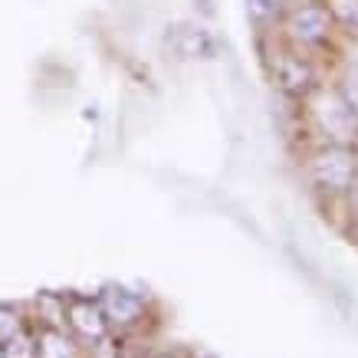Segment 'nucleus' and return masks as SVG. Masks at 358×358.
Returning a JSON list of instances; mask_svg holds the SVG:
<instances>
[{"mask_svg":"<svg viewBox=\"0 0 358 358\" xmlns=\"http://www.w3.org/2000/svg\"><path fill=\"white\" fill-rule=\"evenodd\" d=\"M270 40H273V46L266 50L263 63H266V73H270L273 89H276L286 102L303 106L306 99L326 83V76H322V63H319V56L306 53V50H296V46H289V43H282L280 36H270Z\"/></svg>","mask_w":358,"mask_h":358,"instance_id":"nucleus-1","label":"nucleus"},{"mask_svg":"<svg viewBox=\"0 0 358 358\" xmlns=\"http://www.w3.org/2000/svg\"><path fill=\"white\" fill-rule=\"evenodd\" d=\"M306 185L322 201H342L358 181V145H313L303 155Z\"/></svg>","mask_w":358,"mask_h":358,"instance_id":"nucleus-2","label":"nucleus"},{"mask_svg":"<svg viewBox=\"0 0 358 358\" xmlns=\"http://www.w3.org/2000/svg\"><path fill=\"white\" fill-rule=\"evenodd\" d=\"M299 109H303V125L309 135H315V145H358V119L332 83H322Z\"/></svg>","mask_w":358,"mask_h":358,"instance_id":"nucleus-3","label":"nucleus"},{"mask_svg":"<svg viewBox=\"0 0 358 358\" xmlns=\"http://www.w3.org/2000/svg\"><path fill=\"white\" fill-rule=\"evenodd\" d=\"M273 36H280L282 43L296 46V50L319 56L338 40V30L322 0H296L293 7L286 10V17L280 20Z\"/></svg>","mask_w":358,"mask_h":358,"instance_id":"nucleus-4","label":"nucleus"},{"mask_svg":"<svg viewBox=\"0 0 358 358\" xmlns=\"http://www.w3.org/2000/svg\"><path fill=\"white\" fill-rule=\"evenodd\" d=\"M99 306H102V315L109 322L112 332H129V329H138L145 319H148V299L131 289L125 282H106L99 289Z\"/></svg>","mask_w":358,"mask_h":358,"instance_id":"nucleus-5","label":"nucleus"},{"mask_svg":"<svg viewBox=\"0 0 358 358\" xmlns=\"http://www.w3.org/2000/svg\"><path fill=\"white\" fill-rule=\"evenodd\" d=\"M66 332L76 338L83 348H96L109 338V322L102 315L96 296H66Z\"/></svg>","mask_w":358,"mask_h":358,"instance_id":"nucleus-6","label":"nucleus"},{"mask_svg":"<svg viewBox=\"0 0 358 358\" xmlns=\"http://www.w3.org/2000/svg\"><path fill=\"white\" fill-rule=\"evenodd\" d=\"M168 40L181 59H217L220 56V40L201 23H174Z\"/></svg>","mask_w":358,"mask_h":358,"instance_id":"nucleus-7","label":"nucleus"},{"mask_svg":"<svg viewBox=\"0 0 358 358\" xmlns=\"http://www.w3.org/2000/svg\"><path fill=\"white\" fill-rule=\"evenodd\" d=\"M33 342H36V358H83V345L66 329L40 326L33 332Z\"/></svg>","mask_w":358,"mask_h":358,"instance_id":"nucleus-8","label":"nucleus"},{"mask_svg":"<svg viewBox=\"0 0 358 358\" xmlns=\"http://www.w3.org/2000/svg\"><path fill=\"white\" fill-rule=\"evenodd\" d=\"M293 3L296 0H247V20L257 27L260 36H273Z\"/></svg>","mask_w":358,"mask_h":358,"instance_id":"nucleus-9","label":"nucleus"},{"mask_svg":"<svg viewBox=\"0 0 358 358\" xmlns=\"http://www.w3.org/2000/svg\"><path fill=\"white\" fill-rule=\"evenodd\" d=\"M329 17L336 23L338 36L345 40H358V0H322Z\"/></svg>","mask_w":358,"mask_h":358,"instance_id":"nucleus-10","label":"nucleus"},{"mask_svg":"<svg viewBox=\"0 0 358 358\" xmlns=\"http://www.w3.org/2000/svg\"><path fill=\"white\" fill-rule=\"evenodd\" d=\"M36 322L46 329H66V296L63 293H40L33 299Z\"/></svg>","mask_w":358,"mask_h":358,"instance_id":"nucleus-11","label":"nucleus"},{"mask_svg":"<svg viewBox=\"0 0 358 358\" xmlns=\"http://www.w3.org/2000/svg\"><path fill=\"white\" fill-rule=\"evenodd\" d=\"M332 86H336V92L342 96V102L352 109V115L358 119V56H352V59L342 63V69H338L336 79H332Z\"/></svg>","mask_w":358,"mask_h":358,"instance_id":"nucleus-12","label":"nucleus"},{"mask_svg":"<svg viewBox=\"0 0 358 358\" xmlns=\"http://www.w3.org/2000/svg\"><path fill=\"white\" fill-rule=\"evenodd\" d=\"M23 329H27V315H23L20 306L0 303V345L10 342L13 336H20Z\"/></svg>","mask_w":358,"mask_h":358,"instance_id":"nucleus-13","label":"nucleus"},{"mask_svg":"<svg viewBox=\"0 0 358 358\" xmlns=\"http://www.w3.org/2000/svg\"><path fill=\"white\" fill-rule=\"evenodd\" d=\"M3 358H36V342H33V332L30 329H23L20 336H13L10 342H3L0 345Z\"/></svg>","mask_w":358,"mask_h":358,"instance_id":"nucleus-14","label":"nucleus"},{"mask_svg":"<svg viewBox=\"0 0 358 358\" xmlns=\"http://www.w3.org/2000/svg\"><path fill=\"white\" fill-rule=\"evenodd\" d=\"M204 358H217V355H204Z\"/></svg>","mask_w":358,"mask_h":358,"instance_id":"nucleus-15","label":"nucleus"},{"mask_svg":"<svg viewBox=\"0 0 358 358\" xmlns=\"http://www.w3.org/2000/svg\"><path fill=\"white\" fill-rule=\"evenodd\" d=\"M162 358H171V355H162Z\"/></svg>","mask_w":358,"mask_h":358,"instance_id":"nucleus-16","label":"nucleus"},{"mask_svg":"<svg viewBox=\"0 0 358 358\" xmlns=\"http://www.w3.org/2000/svg\"><path fill=\"white\" fill-rule=\"evenodd\" d=\"M0 358H3V352H0Z\"/></svg>","mask_w":358,"mask_h":358,"instance_id":"nucleus-17","label":"nucleus"}]
</instances>
